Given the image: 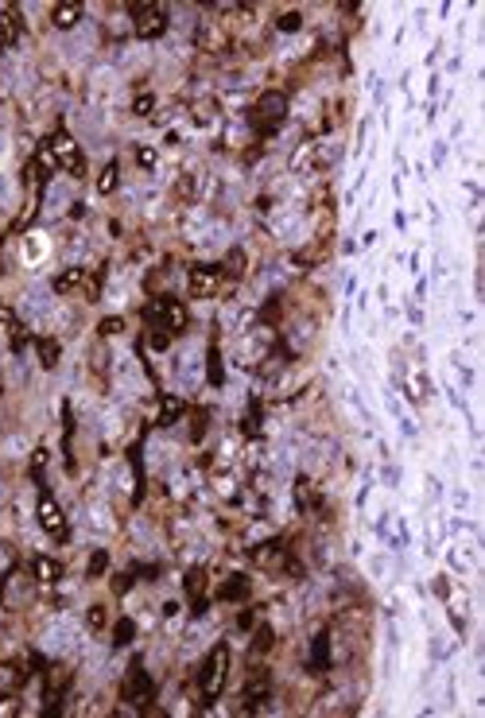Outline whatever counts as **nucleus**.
<instances>
[{"label": "nucleus", "instance_id": "f257e3e1", "mask_svg": "<svg viewBox=\"0 0 485 718\" xmlns=\"http://www.w3.org/2000/svg\"><path fill=\"white\" fill-rule=\"evenodd\" d=\"M226 675H229V644H217L214 653L206 656V668H202V695L206 699H217L222 687H226Z\"/></svg>", "mask_w": 485, "mask_h": 718}, {"label": "nucleus", "instance_id": "f03ea898", "mask_svg": "<svg viewBox=\"0 0 485 718\" xmlns=\"http://www.w3.org/2000/svg\"><path fill=\"white\" fill-rule=\"evenodd\" d=\"M144 315H148L151 322H160V330H171V334H179L186 326V307L179 299H171V295L151 299L148 307H144Z\"/></svg>", "mask_w": 485, "mask_h": 718}, {"label": "nucleus", "instance_id": "7ed1b4c3", "mask_svg": "<svg viewBox=\"0 0 485 718\" xmlns=\"http://www.w3.org/2000/svg\"><path fill=\"white\" fill-rule=\"evenodd\" d=\"M252 113H257V129L260 132H272V129H280L283 125V117H288V97L280 94V89H272V94H264L257 101V109H252Z\"/></svg>", "mask_w": 485, "mask_h": 718}, {"label": "nucleus", "instance_id": "20e7f679", "mask_svg": "<svg viewBox=\"0 0 485 718\" xmlns=\"http://www.w3.org/2000/svg\"><path fill=\"white\" fill-rule=\"evenodd\" d=\"M132 23H136V35L140 39H155V35L167 32V12L160 4H132Z\"/></svg>", "mask_w": 485, "mask_h": 718}, {"label": "nucleus", "instance_id": "39448f33", "mask_svg": "<svg viewBox=\"0 0 485 718\" xmlns=\"http://www.w3.org/2000/svg\"><path fill=\"white\" fill-rule=\"evenodd\" d=\"M51 160L63 167V171H70L74 179H82L86 175V160H82V151H78V144L66 132H58L54 136V144H51Z\"/></svg>", "mask_w": 485, "mask_h": 718}, {"label": "nucleus", "instance_id": "423d86ee", "mask_svg": "<svg viewBox=\"0 0 485 718\" xmlns=\"http://www.w3.org/2000/svg\"><path fill=\"white\" fill-rule=\"evenodd\" d=\"M148 695H151V679L140 668V660H136V664L129 668V675H125V684H120V699H125V703H144Z\"/></svg>", "mask_w": 485, "mask_h": 718}, {"label": "nucleus", "instance_id": "0eeeda50", "mask_svg": "<svg viewBox=\"0 0 485 718\" xmlns=\"http://www.w3.org/2000/svg\"><path fill=\"white\" fill-rule=\"evenodd\" d=\"M217 284H222V268H217V264H202V268L191 272V295L194 299H210L217 291Z\"/></svg>", "mask_w": 485, "mask_h": 718}, {"label": "nucleus", "instance_id": "6e6552de", "mask_svg": "<svg viewBox=\"0 0 485 718\" xmlns=\"http://www.w3.org/2000/svg\"><path fill=\"white\" fill-rule=\"evenodd\" d=\"M39 525H43V532H51L54 540H66V516H63V509L51 501V494L39 497Z\"/></svg>", "mask_w": 485, "mask_h": 718}, {"label": "nucleus", "instance_id": "1a4fd4ad", "mask_svg": "<svg viewBox=\"0 0 485 718\" xmlns=\"http://www.w3.org/2000/svg\"><path fill=\"white\" fill-rule=\"evenodd\" d=\"M20 32H23L20 8H4V12H0V43H4V47L16 43V39H20Z\"/></svg>", "mask_w": 485, "mask_h": 718}, {"label": "nucleus", "instance_id": "9d476101", "mask_svg": "<svg viewBox=\"0 0 485 718\" xmlns=\"http://www.w3.org/2000/svg\"><path fill=\"white\" fill-rule=\"evenodd\" d=\"M264 695H268V672H264V668H252V675H248V687H245V703H248V710L257 707Z\"/></svg>", "mask_w": 485, "mask_h": 718}, {"label": "nucleus", "instance_id": "9b49d317", "mask_svg": "<svg viewBox=\"0 0 485 718\" xmlns=\"http://www.w3.org/2000/svg\"><path fill=\"white\" fill-rule=\"evenodd\" d=\"M202 590H206V571H202V567L186 571V594H191V602H194V613H202V610H206Z\"/></svg>", "mask_w": 485, "mask_h": 718}, {"label": "nucleus", "instance_id": "f8f14e48", "mask_svg": "<svg viewBox=\"0 0 485 718\" xmlns=\"http://www.w3.org/2000/svg\"><path fill=\"white\" fill-rule=\"evenodd\" d=\"M51 20H54V28H63V32H70L78 20H82V4H54V12H51Z\"/></svg>", "mask_w": 485, "mask_h": 718}, {"label": "nucleus", "instance_id": "ddd939ff", "mask_svg": "<svg viewBox=\"0 0 485 718\" xmlns=\"http://www.w3.org/2000/svg\"><path fill=\"white\" fill-rule=\"evenodd\" d=\"M78 284H86V268H66V272H58L51 288L58 291V295H66V291H74Z\"/></svg>", "mask_w": 485, "mask_h": 718}, {"label": "nucleus", "instance_id": "4468645a", "mask_svg": "<svg viewBox=\"0 0 485 718\" xmlns=\"http://www.w3.org/2000/svg\"><path fill=\"white\" fill-rule=\"evenodd\" d=\"M248 594V579L245 575H233L229 582H222V590H217V598L222 602H237V598H245Z\"/></svg>", "mask_w": 485, "mask_h": 718}, {"label": "nucleus", "instance_id": "2eb2a0df", "mask_svg": "<svg viewBox=\"0 0 485 718\" xmlns=\"http://www.w3.org/2000/svg\"><path fill=\"white\" fill-rule=\"evenodd\" d=\"M35 354H39V365H43V369H54L63 350H58V342H54V338H39V342H35Z\"/></svg>", "mask_w": 485, "mask_h": 718}, {"label": "nucleus", "instance_id": "dca6fc26", "mask_svg": "<svg viewBox=\"0 0 485 718\" xmlns=\"http://www.w3.org/2000/svg\"><path fill=\"white\" fill-rule=\"evenodd\" d=\"M58 575H63V567H58L54 559H47V556L35 559V579L39 582H58Z\"/></svg>", "mask_w": 485, "mask_h": 718}, {"label": "nucleus", "instance_id": "f3484780", "mask_svg": "<svg viewBox=\"0 0 485 718\" xmlns=\"http://www.w3.org/2000/svg\"><path fill=\"white\" fill-rule=\"evenodd\" d=\"M179 416H183V400L167 397V400H163V408H160V427H171Z\"/></svg>", "mask_w": 485, "mask_h": 718}, {"label": "nucleus", "instance_id": "a211bd4d", "mask_svg": "<svg viewBox=\"0 0 485 718\" xmlns=\"http://www.w3.org/2000/svg\"><path fill=\"white\" fill-rule=\"evenodd\" d=\"M117 182H120V167H117V163H105V171H101V179H97V191L113 194V191H117Z\"/></svg>", "mask_w": 485, "mask_h": 718}, {"label": "nucleus", "instance_id": "6ab92c4d", "mask_svg": "<svg viewBox=\"0 0 485 718\" xmlns=\"http://www.w3.org/2000/svg\"><path fill=\"white\" fill-rule=\"evenodd\" d=\"M132 637H136V622H132V617H120V622L113 625V644L120 648V644H129Z\"/></svg>", "mask_w": 485, "mask_h": 718}, {"label": "nucleus", "instance_id": "aec40b11", "mask_svg": "<svg viewBox=\"0 0 485 718\" xmlns=\"http://www.w3.org/2000/svg\"><path fill=\"white\" fill-rule=\"evenodd\" d=\"M326 660H330V641H326V633H323V637H314V656H311V668L319 672V668H326Z\"/></svg>", "mask_w": 485, "mask_h": 718}, {"label": "nucleus", "instance_id": "412c9836", "mask_svg": "<svg viewBox=\"0 0 485 718\" xmlns=\"http://www.w3.org/2000/svg\"><path fill=\"white\" fill-rule=\"evenodd\" d=\"M105 567H109V551H105V547H97L94 556H89V571H86V575H89V579H101Z\"/></svg>", "mask_w": 485, "mask_h": 718}, {"label": "nucleus", "instance_id": "4be33fe9", "mask_svg": "<svg viewBox=\"0 0 485 718\" xmlns=\"http://www.w3.org/2000/svg\"><path fill=\"white\" fill-rule=\"evenodd\" d=\"M86 625H89L94 633H101V629H105V625H109L105 606H89V610H86Z\"/></svg>", "mask_w": 485, "mask_h": 718}, {"label": "nucleus", "instance_id": "5701e85b", "mask_svg": "<svg viewBox=\"0 0 485 718\" xmlns=\"http://www.w3.org/2000/svg\"><path fill=\"white\" fill-rule=\"evenodd\" d=\"M206 427H210V416H206V412H194V416H191V439L198 443L206 435Z\"/></svg>", "mask_w": 485, "mask_h": 718}, {"label": "nucleus", "instance_id": "b1692460", "mask_svg": "<svg viewBox=\"0 0 485 718\" xmlns=\"http://www.w3.org/2000/svg\"><path fill=\"white\" fill-rule=\"evenodd\" d=\"M151 109H155V97H151V94H140L136 101H132V113H136V117H148Z\"/></svg>", "mask_w": 485, "mask_h": 718}, {"label": "nucleus", "instance_id": "393cba45", "mask_svg": "<svg viewBox=\"0 0 485 718\" xmlns=\"http://www.w3.org/2000/svg\"><path fill=\"white\" fill-rule=\"evenodd\" d=\"M97 330H101V338H113V334L125 330V319H117V315H113V319H101V326H97Z\"/></svg>", "mask_w": 485, "mask_h": 718}, {"label": "nucleus", "instance_id": "a878e982", "mask_svg": "<svg viewBox=\"0 0 485 718\" xmlns=\"http://www.w3.org/2000/svg\"><path fill=\"white\" fill-rule=\"evenodd\" d=\"M268 648H272V629H268V625H260L257 641H252V653H268Z\"/></svg>", "mask_w": 485, "mask_h": 718}, {"label": "nucleus", "instance_id": "bb28decb", "mask_svg": "<svg viewBox=\"0 0 485 718\" xmlns=\"http://www.w3.org/2000/svg\"><path fill=\"white\" fill-rule=\"evenodd\" d=\"M241 264H245V257H241V249H233V253H229V260H226V268H222V272H229V276H241V272H245Z\"/></svg>", "mask_w": 485, "mask_h": 718}, {"label": "nucleus", "instance_id": "cd10ccee", "mask_svg": "<svg viewBox=\"0 0 485 718\" xmlns=\"http://www.w3.org/2000/svg\"><path fill=\"white\" fill-rule=\"evenodd\" d=\"M299 23H303V16H299V12H283V16H280V32H295Z\"/></svg>", "mask_w": 485, "mask_h": 718}, {"label": "nucleus", "instance_id": "c85d7f7f", "mask_svg": "<svg viewBox=\"0 0 485 718\" xmlns=\"http://www.w3.org/2000/svg\"><path fill=\"white\" fill-rule=\"evenodd\" d=\"M276 556H280V544L272 540V544H264V547H260V551H257V563H272V559H276Z\"/></svg>", "mask_w": 485, "mask_h": 718}, {"label": "nucleus", "instance_id": "c756f323", "mask_svg": "<svg viewBox=\"0 0 485 718\" xmlns=\"http://www.w3.org/2000/svg\"><path fill=\"white\" fill-rule=\"evenodd\" d=\"M210 385H222V361H217V346L210 350Z\"/></svg>", "mask_w": 485, "mask_h": 718}, {"label": "nucleus", "instance_id": "7c9ffc66", "mask_svg": "<svg viewBox=\"0 0 485 718\" xmlns=\"http://www.w3.org/2000/svg\"><path fill=\"white\" fill-rule=\"evenodd\" d=\"M175 194H179V198L186 202V198L194 194V175H183V179H179V187H175Z\"/></svg>", "mask_w": 485, "mask_h": 718}, {"label": "nucleus", "instance_id": "2f4dec72", "mask_svg": "<svg viewBox=\"0 0 485 718\" xmlns=\"http://www.w3.org/2000/svg\"><path fill=\"white\" fill-rule=\"evenodd\" d=\"M43 466H47V450H35V458H32V474H35V482H43Z\"/></svg>", "mask_w": 485, "mask_h": 718}, {"label": "nucleus", "instance_id": "473e14b6", "mask_svg": "<svg viewBox=\"0 0 485 718\" xmlns=\"http://www.w3.org/2000/svg\"><path fill=\"white\" fill-rule=\"evenodd\" d=\"M151 346H155V350H167V346H171V330H160V326H155V334H151Z\"/></svg>", "mask_w": 485, "mask_h": 718}, {"label": "nucleus", "instance_id": "72a5a7b5", "mask_svg": "<svg viewBox=\"0 0 485 718\" xmlns=\"http://www.w3.org/2000/svg\"><path fill=\"white\" fill-rule=\"evenodd\" d=\"M136 163H140V167H155V151H151V148H136Z\"/></svg>", "mask_w": 485, "mask_h": 718}, {"label": "nucleus", "instance_id": "f704fd0d", "mask_svg": "<svg viewBox=\"0 0 485 718\" xmlns=\"http://www.w3.org/2000/svg\"><path fill=\"white\" fill-rule=\"evenodd\" d=\"M0 326H12V311L4 307V299H0Z\"/></svg>", "mask_w": 485, "mask_h": 718}, {"label": "nucleus", "instance_id": "c9c22d12", "mask_svg": "<svg viewBox=\"0 0 485 718\" xmlns=\"http://www.w3.org/2000/svg\"><path fill=\"white\" fill-rule=\"evenodd\" d=\"M129 587H132V575H120V579H117V594H125Z\"/></svg>", "mask_w": 485, "mask_h": 718}, {"label": "nucleus", "instance_id": "e433bc0d", "mask_svg": "<svg viewBox=\"0 0 485 718\" xmlns=\"http://www.w3.org/2000/svg\"><path fill=\"white\" fill-rule=\"evenodd\" d=\"M0 54H4V43H0Z\"/></svg>", "mask_w": 485, "mask_h": 718}]
</instances>
